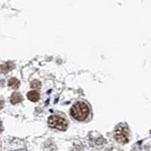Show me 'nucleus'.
<instances>
[{
    "label": "nucleus",
    "mask_w": 151,
    "mask_h": 151,
    "mask_svg": "<svg viewBox=\"0 0 151 151\" xmlns=\"http://www.w3.org/2000/svg\"><path fill=\"white\" fill-rule=\"evenodd\" d=\"M27 98L32 102H37L40 99V93L37 91H30L27 93Z\"/></svg>",
    "instance_id": "nucleus-4"
},
{
    "label": "nucleus",
    "mask_w": 151,
    "mask_h": 151,
    "mask_svg": "<svg viewBox=\"0 0 151 151\" xmlns=\"http://www.w3.org/2000/svg\"><path fill=\"white\" fill-rule=\"evenodd\" d=\"M23 100V96L20 93H13L11 96V102L12 104H17L20 103Z\"/></svg>",
    "instance_id": "nucleus-5"
},
{
    "label": "nucleus",
    "mask_w": 151,
    "mask_h": 151,
    "mask_svg": "<svg viewBox=\"0 0 151 151\" xmlns=\"http://www.w3.org/2000/svg\"><path fill=\"white\" fill-rule=\"evenodd\" d=\"M114 139L120 144H126L129 142V137H127V130L123 127H117L114 131Z\"/></svg>",
    "instance_id": "nucleus-3"
},
{
    "label": "nucleus",
    "mask_w": 151,
    "mask_h": 151,
    "mask_svg": "<svg viewBox=\"0 0 151 151\" xmlns=\"http://www.w3.org/2000/svg\"><path fill=\"white\" fill-rule=\"evenodd\" d=\"M12 68H13V64L11 63H7L3 64L1 67H0V71H1V72L4 73V74H7L9 71H11Z\"/></svg>",
    "instance_id": "nucleus-7"
},
{
    "label": "nucleus",
    "mask_w": 151,
    "mask_h": 151,
    "mask_svg": "<svg viewBox=\"0 0 151 151\" xmlns=\"http://www.w3.org/2000/svg\"><path fill=\"white\" fill-rule=\"evenodd\" d=\"M4 106V101L3 100H0V109H2Z\"/></svg>",
    "instance_id": "nucleus-9"
},
{
    "label": "nucleus",
    "mask_w": 151,
    "mask_h": 151,
    "mask_svg": "<svg viewBox=\"0 0 151 151\" xmlns=\"http://www.w3.org/2000/svg\"><path fill=\"white\" fill-rule=\"evenodd\" d=\"M2 129H3V127H2V122H1V120H0V133H1Z\"/></svg>",
    "instance_id": "nucleus-10"
},
{
    "label": "nucleus",
    "mask_w": 151,
    "mask_h": 151,
    "mask_svg": "<svg viewBox=\"0 0 151 151\" xmlns=\"http://www.w3.org/2000/svg\"><path fill=\"white\" fill-rule=\"evenodd\" d=\"M30 86L33 89H39L41 87V82L39 81V80L35 79V80H33V81L30 83Z\"/></svg>",
    "instance_id": "nucleus-8"
},
{
    "label": "nucleus",
    "mask_w": 151,
    "mask_h": 151,
    "mask_svg": "<svg viewBox=\"0 0 151 151\" xmlns=\"http://www.w3.org/2000/svg\"><path fill=\"white\" fill-rule=\"evenodd\" d=\"M71 115L76 120L83 121L89 115V107L83 102H77L71 108Z\"/></svg>",
    "instance_id": "nucleus-1"
},
{
    "label": "nucleus",
    "mask_w": 151,
    "mask_h": 151,
    "mask_svg": "<svg viewBox=\"0 0 151 151\" xmlns=\"http://www.w3.org/2000/svg\"><path fill=\"white\" fill-rule=\"evenodd\" d=\"M8 85L13 89H17V88H19V86H20V81L15 78H12L11 79H9Z\"/></svg>",
    "instance_id": "nucleus-6"
},
{
    "label": "nucleus",
    "mask_w": 151,
    "mask_h": 151,
    "mask_svg": "<svg viewBox=\"0 0 151 151\" xmlns=\"http://www.w3.org/2000/svg\"><path fill=\"white\" fill-rule=\"evenodd\" d=\"M48 125L59 130H65L67 129V121L58 115H51L48 118Z\"/></svg>",
    "instance_id": "nucleus-2"
}]
</instances>
